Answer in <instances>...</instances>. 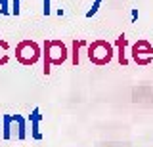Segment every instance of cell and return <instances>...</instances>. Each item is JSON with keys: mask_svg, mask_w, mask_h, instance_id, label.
Listing matches in <instances>:
<instances>
[{"mask_svg": "<svg viewBox=\"0 0 153 147\" xmlns=\"http://www.w3.org/2000/svg\"><path fill=\"white\" fill-rule=\"evenodd\" d=\"M100 6H102V0H94V4H92V8H90L88 12H86V17H92L96 12L100 10Z\"/></svg>", "mask_w": 153, "mask_h": 147, "instance_id": "5", "label": "cell"}, {"mask_svg": "<svg viewBox=\"0 0 153 147\" xmlns=\"http://www.w3.org/2000/svg\"><path fill=\"white\" fill-rule=\"evenodd\" d=\"M19 2H21V0H12V10H10V13L19 16Z\"/></svg>", "mask_w": 153, "mask_h": 147, "instance_id": "7", "label": "cell"}, {"mask_svg": "<svg viewBox=\"0 0 153 147\" xmlns=\"http://www.w3.org/2000/svg\"><path fill=\"white\" fill-rule=\"evenodd\" d=\"M16 55H17V59L21 61V63L33 65L38 59V46L35 44V42H31V40H25V42H21V44H19Z\"/></svg>", "mask_w": 153, "mask_h": 147, "instance_id": "3", "label": "cell"}, {"mask_svg": "<svg viewBox=\"0 0 153 147\" xmlns=\"http://www.w3.org/2000/svg\"><path fill=\"white\" fill-rule=\"evenodd\" d=\"M111 54H113L111 46H109L107 42H102V40L94 42V44L88 48L90 61H94V63H98V65H105L109 59H111Z\"/></svg>", "mask_w": 153, "mask_h": 147, "instance_id": "2", "label": "cell"}, {"mask_svg": "<svg viewBox=\"0 0 153 147\" xmlns=\"http://www.w3.org/2000/svg\"><path fill=\"white\" fill-rule=\"evenodd\" d=\"M17 126V140H25V118L21 115H4L2 117V137L12 140V126Z\"/></svg>", "mask_w": 153, "mask_h": 147, "instance_id": "1", "label": "cell"}, {"mask_svg": "<svg viewBox=\"0 0 153 147\" xmlns=\"http://www.w3.org/2000/svg\"><path fill=\"white\" fill-rule=\"evenodd\" d=\"M10 10H8V0H0V16H8Z\"/></svg>", "mask_w": 153, "mask_h": 147, "instance_id": "6", "label": "cell"}, {"mask_svg": "<svg viewBox=\"0 0 153 147\" xmlns=\"http://www.w3.org/2000/svg\"><path fill=\"white\" fill-rule=\"evenodd\" d=\"M40 118H42V115H40V109L38 107H35L33 109V113L29 115V120H31V130H33V137L35 140H40V130H38V124H40Z\"/></svg>", "mask_w": 153, "mask_h": 147, "instance_id": "4", "label": "cell"}, {"mask_svg": "<svg viewBox=\"0 0 153 147\" xmlns=\"http://www.w3.org/2000/svg\"><path fill=\"white\" fill-rule=\"evenodd\" d=\"M50 8H52L50 6V0H44V10H42V12H44V16H50V12H52Z\"/></svg>", "mask_w": 153, "mask_h": 147, "instance_id": "8", "label": "cell"}]
</instances>
